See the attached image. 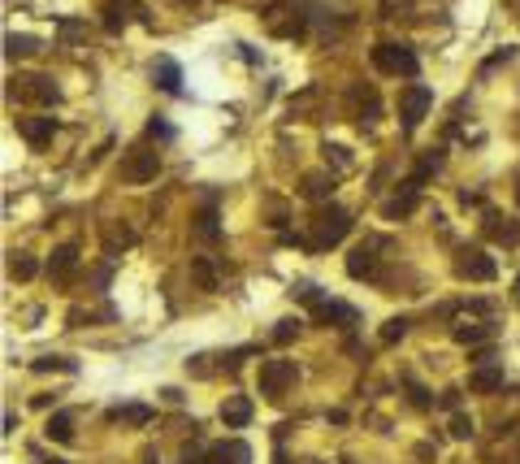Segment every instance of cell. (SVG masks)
Segmentation results:
<instances>
[{"label": "cell", "mask_w": 520, "mask_h": 464, "mask_svg": "<svg viewBox=\"0 0 520 464\" xmlns=\"http://www.w3.org/2000/svg\"><path fill=\"white\" fill-rule=\"evenodd\" d=\"M468 391H477V395H490V391H503V369H473V378H468Z\"/></svg>", "instance_id": "cell-13"}, {"label": "cell", "mask_w": 520, "mask_h": 464, "mask_svg": "<svg viewBox=\"0 0 520 464\" xmlns=\"http://www.w3.org/2000/svg\"><path fill=\"white\" fill-rule=\"evenodd\" d=\"M113 421H130V426H147V421H152V408H143V403H126V408H118V412H113Z\"/></svg>", "instance_id": "cell-20"}, {"label": "cell", "mask_w": 520, "mask_h": 464, "mask_svg": "<svg viewBox=\"0 0 520 464\" xmlns=\"http://www.w3.org/2000/svg\"><path fill=\"white\" fill-rule=\"evenodd\" d=\"M222 421H226V430H243L251 421V399L247 395H230L222 403Z\"/></svg>", "instance_id": "cell-9"}, {"label": "cell", "mask_w": 520, "mask_h": 464, "mask_svg": "<svg viewBox=\"0 0 520 464\" xmlns=\"http://www.w3.org/2000/svg\"><path fill=\"white\" fill-rule=\"evenodd\" d=\"M48 464H66V460H48Z\"/></svg>", "instance_id": "cell-33"}, {"label": "cell", "mask_w": 520, "mask_h": 464, "mask_svg": "<svg viewBox=\"0 0 520 464\" xmlns=\"http://www.w3.org/2000/svg\"><path fill=\"white\" fill-rule=\"evenodd\" d=\"M156 170H161V157H156L152 148H130L126 161H122V178L126 182H152Z\"/></svg>", "instance_id": "cell-5"}, {"label": "cell", "mask_w": 520, "mask_h": 464, "mask_svg": "<svg viewBox=\"0 0 520 464\" xmlns=\"http://www.w3.org/2000/svg\"><path fill=\"white\" fill-rule=\"evenodd\" d=\"M208 464H251V451H247V443H222V447H213L208 451Z\"/></svg>", "instance_id": "cell-12"}, {"label": "cell", "mask_w": 520, "mask_h": 464, "mask_svg": "<svg viewBox=\"0 0 520 464\" xmlns=\"http://www.w3.org/2000/svg\"><path fill=\"white\" fill-rule=\"evenodd\" d=\"M195 230H199L204 239H217V213H213V209H204V213L195 217Z\"/></svg>", "instance_id": "cell-26"}, {"label": "cell", "mask_w": 520, "mask_h": 464, "mask_svg": "<svg viewBox=\"0 0 520 464\" xmlns=\"http://www.w3.org/2000/svg\"><path fill=\"white\" fill-rule=\"evenodd\" d=\"M351 230V217L338 209V204H326V209L317 213V222H312V247H334L343 243Z\"/></svg>", "instance_id": "cell-1"}, {"label": "cell", "mask_w": 520, "mask_h": 464, "mask_svg": "<svg viewBox=\"0 0 520 464\" xmlns=\"http://www.w3.org/2000/svg\"><path fill=\"white\" fill-rule=\"evenodd\" d=\"M430 105H434L430 87L412 83V87H407V91L399 96V118H403V130H416V126H421V118L430 113Z\"/></svg>", "instance_id": "cell-4"}, {"label": "cell", "mask_w": 520, "mask_h": 464, "mask_svg": "<svg viewBox=\"0 0 520 464\" xmlns=\"http://www.w3.org/2000/svg\"><path fill=\"white\" fill-rule=\"evenodd\" d=\"M191 278L199 282V291H217V269L204 261V256H191Z\"/></svg>", "instance_id": "cell-16"}, {"label": "cell", "mask_w": 520, "mask_h": 464, "mask_svg": "<svg viewBox=\"0 0 520 464\" xmlns=\"http://www.w3.org/2000/svg\"><path fill=\"white\" fill-rule=\"evenodd\" d=\"M299 334V321L295 317H286V321H278V330H274V343H291Z\"/></svg>", "instance_id": "cell-30"}, {"label": "cell", "mask_w": 520, "mask_h": 464, "mask_svg": "<svg viewBox=\"0 0 520 464\" xmlns=\"http://www.w3.org/2000/svg\"><path fill=\"white\" fill-rule=\"evenodd\" d=\"M403 334H407V321H403V317H390V321L382 326V343H399Z\"/></svg>", "instance_id": "cell-27"}, {"label": "cell", "mask_w": 520, "mask_h": 464, "mask_svg": "<svg viewBox=\"0 0 520 464\" xmlns=\"http://www.w3.org/2000/svg\"><path fill=\"white\" fill-rule=\"evenodd\" d=\"M347 274H351L355 282H360V278H373V274H378V256H373V247L360 243V247L347 256Z\"/></svg>", "instance_id": "cell-10"}, {"label": "cell", "mask_w": 520, "mask_h": 464, "mask_svg": "<svg viewBox=\"0 0 520 464\" xmlns=\"http://www.w3.org/2000/svg\"><path fill=\"white\" fill-rule=\"evenodd\" d=\"M9 274L18 278V282H31L35 274H39V265H35V256H26V252H18L14 261H9Z\"/></svg>", "instance_id": "cell-19"}, {"label": "cell", "mask_w": 520, "mask_h": 464, "mask_svg": "<svg viewBox=\"0 0 520 464\" xmlns=\"http://www.w3.org/2000/svg\"><path fill=\"white\" fill-rule=\"evenodd\" d=\"M490 239H499L503 247H511V243H520V226L516 222H503L499 226V217H490Z\"/></svg>", "instance_id": "cell-22"}, {"label": "cell", "mask_w": 520, "mask_h": 464, "mask_svg": "<svg viewBox=\"0 0 520 464\" xmlns=\"http://www.w3.org/2000/svg\"><path fill=\"white\" fill-rule=\"evenodd\" d=\"M130 243H135V230L113 226V230H109V239H104V252H109V256H118V247H130Z\"/></svg>", "instance_id": "cell-25"}, {"label": "cell", "mask_w": 520, "mask_h": 464, "mask_svg": "<svg viewBox=\"0 0 520 464\" xmlns=\"http://www.w3.org/2000/svg\"><path fill=\"white\" fill-rule=\"evenodd\" d=\"M455 274L459 278H468V282H490L494 274H499V265H494V256H486V252H459V261H455Z\"/></svg>", "instance_id": "cell-6"}, {"label": "cell", "mask_w": 520, "mask_h": 464, "mask_svg": "<svg viewBox=\"0 0 520 464\" xmlns=\"http://www.w3.org/2000/svg\"><path fill=\"white\" fill-rule=\"evenodd\" d=\"M317 321H343V326H351L355 321V313L347 304H334V299H321L317 304Z\"/></svg>", "instance_id": "cell-15"}, {"label": "cell", "mask_w": 520, "mask_h": 464, "mask_svg": "<svg viewBox=\"0 0 520 464\" xmlns=\"http://www.w3.org/2000/svg\"><path fill=\"white\" fill-rule=\"evenodd\" d=\"M451 438H473V417L455 412V417H451Z\"/></svg>", "instance_id": "cell-28"}, {"label": "cell", "mask_w": 520, "mask_h": 464, "mask_svg": "<svg viewBox=\"0 0 520 464\" xmlns=\"http://www.w3.org/2000/svg\"><path fill=\"white\" fill-rule=\"evenodd\" d=\"M31 369L35 373H74V360H66V356H43V360H35Z\"/></svg>", "instance_id": "cell-21"}, {"label": "cell", "mask_w": 520, "mask_h": 464, "mask_svg": "<svg viewBox=\"0 0 520 464\" xmlns=\"http://www.w3.org/2000/svg\"><path fill=\"white\" fill-rule=\"evenodd\" d=\"M147 135H152V139H170L174 130H170L165 122H147Z\"/></svg>", "instance_id": "cell-32"}, {"label": "cell", "mask_w": 520, "mask_h": 464, "mask_svg": "<svg viewBox=\"0 0 520 464\" xmlns=\"http://www.w3.org/2000/svg\"><path fill=\"white\" fill-rule=\"evenodd\" d=\"M373 66L386 70V74H403V78H416V70H421L416 53H412V48H403V43H378L373 48Z\"/></svg>", "instance_id": "cell-2"}, {"label": "cell", "mask_w": 520, "mask_h": 464, "mask_svg": "<svg viewBox=\"0 0 520 464\" xmlns=\"http://www.w3.org/2000/svg\"><path fill=\"white\" fill-rule=\"evenodd\" d=\"M326 157H330L338 170H351V152H347V148H338V143H334V148H326Z\"/></svg>", "instance_id": "cell-31"}, {"label": "cell", "mask_w": 520, "mask_h": 464, "mask_svg": "<svg viewBox=\"0 0 520 464\" xmlns=\"http://www.w3.org/2000/svg\"><path fill=\"white\" fill-rule=\"evenodd\" d=\"M152 78H156V87L170 91V96H178V91H182V70H178L170 57H161V61L152 66Z\"/></svg>", "instance_id": "cell-11"}, {"label": "cell", "mask_w": 520, "mask_h": 464, "mask_svg": "<svg viewBox=\"0 0 520 464\" xmlns=\"http://www.w3.org/2000/svg\"><path fill=\"white\" fill-rule=\"evenodd\" d=\"M494 334V326H455V343H468V347H473V343H482V339H490Z\"/></svg>", "instance_id": "cell-23"}, {"label": "cell", "mask_w": 520, "mask_h": 464, "mask_svg": "<svg viewBox=\"0 0 520 464\" xmlns=\"http://www.w3.org/2000/svg\"><path fill=\"white\" fill-rule=\"evenodd\" d=\"M52 130H57V122H52V118H18V135L31 148H43L52 139Z\"/></svg>", "instance_id": "cell-8"}, {"label": "cell", "mask_w": 520, "mask_h": 464, "mask_svg": "<svg viewBox=\"0 0 520 464\" xmlns=\"http://www.w3.org/2000/svg\"><path fill=\"white\" fill-rule=\"evenodd\" d=\"M122 26H126V14H122V5H109V9H104V31H113V35H118Z\"/></svg>", "instance_id": "cell-29"}, {"label": "cell", "mask_w": 520, "mask_h": 464, "mask_svg": "<svg viewBox=\"0 0 520 464\" xmlns=\"http://www.w3.org/2000/svg\"><path fill=\"white\" fill-rule=\"evenodd\" d=\"M78 265V247L74 243H61L57 252H52V261H48V274H70Z\"/></svg>", "instance_id": "cell-14"}, {"label": "cell", "mask_w": 520, "mask_h": 464, "mask_svg": "<svg viewBox=\"0 0 520 464\" xmlns=\"http://www.w3.org/2000/svg\"><path fill=\"white\" fill-rule=\"evenodd\" d=\"M43 434H48V438H57V443H70V438H74L70 417H66V412H57V417H52V421L43 426Z\"/></svg>", "instance_id": "cell-24"}, {"label": "cell", "mask_w": 520, "mask_h": 464, "mask_svg": "<svg viewBox=\"0 0 520 464\" xmlns=\"http://www.w3.org/2000/svg\"><path fill=\"white\" fill-rule=\"evenodd\" d=\"M295 378H299V369L291 365V360H265V365H260V395L282 399L295 386Z\"/></svg>", "instance_id": "cell-3"}, {"label": "cell", "mask_w": 520, "mask_h": 464, "mask_svg": "<svg viewBox=\"0 0 520 464\" xmlns=\"http://www.w3.org/2000/svg\"><path fill=\"white\" fill-rule=\"evenodd\" d=\"M14 96H18V100H31V105H57V100H61V91L52 87L48 78H39V74H31V78H18Z\"/></svg>", "instance_id": "cell-7"}, {"label": "cell", "mask_w": 520, "mask_h": 464, "mask_svg": "<svg viewBox=\"0 0 520 464\" xmlns=\"http://www.w3.org/2000/svg\"><path fill=\"white\" fill-rule=\"evenodd\" d=\"M516 200H520V191H516Z\"/></svg>", "instance_id": "cell-35"}, {"label": "cell", "mask_w": 520, "mask_h": 464, "mask_svg": "<svg viewBox=\"0 0 520 464\" xmlns=\"http://www.w3.org/2000/svg\"><path fill=\"white\" fill-rule=\"evenodd\" d=\"M330 187H334V178H326V174H303V187H299V191H303L308 200H326Z\"/></svg>", "instance_id": "cell-18"}, {"label": "cell", "mask_w": 520, "mask_h": 464, "mask_svg": "<svg viewBox=\"0 0 520 464\" xmlns=\"http://www.w3.org/2000/svg\"><path fill=\"white\" fill-rule=\"evenodd\" d=\"M516 291H520V278H516Z\"/></svg>", "instance_id": "cell-34"}, {"label": "cell", "mask_w": 520, "mask_h": 464, "mask_svg": "<svg viewBox=\"0 0 520 464\" xmlns=\"http://www.w3.org/2000/svg\"><path fill=\"white\" fill-rule=\"evenodd\" d=\"M26 53H35V39H31V35L9 31V35H5V57H9V61H18V57H26Z\"/></svg>", "instance_id": "cell-17"}]
</instances>
